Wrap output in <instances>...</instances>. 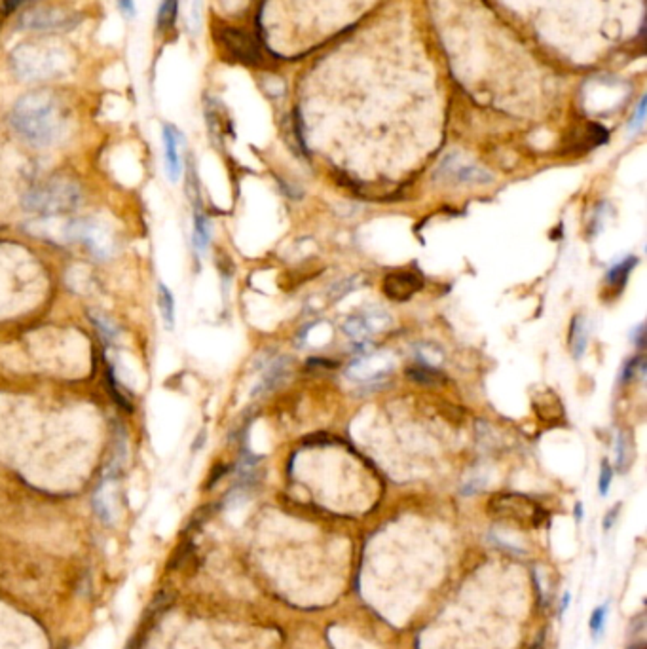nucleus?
I'll return each instance as SVG.
<instances>
[{"label": "nucleus", "instance_id": "f257e3e1", "mask_svg": "<svg viewBox=\"0 0 647 649\" xmlns=\"http://www.w3.org/2000/svg\"><path fill=\"white\" fill-rule=\"evenodd\" d=\"M12 127L35 146H50L63 135L67 114L63 103L48 92L25 95L14 104L10 114Z\"/></svg>", "mask_w": 647, "mask_h": 649}, {"label": "nucleus", "instance_id": "f03ea898", "mask_svg": "<svg viewBox=\"0 0 647 649\" xmlns=\"http://www.w3.org/2000/svg\"><path fill=\"white\" fill-rule=\"evenodd\" d=\"M80 188L69 181H50L29 190L23 198L25 211L35 215H59L80 205Z\"/></svg>", "mask_w": 647, "mask_h": 649}, {"label": "nucleus", "instance_id": "7ed1b4c3", "mask_svg": "<svg viewBox=\"0 0 647 649\" xmlns=\"http://www.w3.org/2000/svg\"><path fill=\"white\" fill-rule=\"evenodd\" d=\"M10 63L19 78L48 80V78H55L59 73H63L67 59H65L63 52H58L52 48L19 46L14 50Z\"/></svg>", "mask_w": 647, "mask_h": 649}, {"label": "nucleus", "instance_id": "20e7f679", "mask_svg": "<svg viewBox=\"0 0 647 649\" xmlns=\"http://www.w3.org/2000/svg\"><path fill=\"white\" fill-rule=\"evenodd\" d=\"M67 237L70 240H80L93 257L97 259H109L116 251L114 234L101 220L80 219L70 222L67 226Z\"/></svg>", "mask_w": 647, "mask_h": 649}, {"label": "nucleus", "instance_id": "39448f33", "mask_svg": "<svg viewBox=\"0 0 647 649\" xmlns=\"http://www.w3.org/2000/svg\"><path fill=\"white\" fill-rule=\"evenodd\" d=\"M490 511L496 517L513 518L516 522L526 524L532 522L533 526H539L543 522L545 511L538 503H533L530 498L520 494H501L492 498L490 501Z\"/></svg>", "mask_w": 647, "mask_h": 649}, {"label": "nucleus", "instance_id": "423d86ee", "mask_svg": "<svg viewBox=\"0 0 647 649\" xmlns=\"http://www.w3.org/2000/svg\"><path fill=\"white\" fill-rule=\"evenodd\" d=\"M80 23L76 14L65 12L61 8H33L21 14L19 27L27 31H42V33H55V31H70Z\"/></svg>", "mask_w": 647, "mask_h": 649}, {"label": "nucleus", "instance_id": "0eeeda50", "mask_svg": "<svg viewBox=\"0 0 647 649\" xmlns=\"http://www.w3.org/2000/svg\"><path fill=\"white\" fill-rule=\"evenodd\" d=\"M393 367H395V361L390 351H370V353H363L351 363L348 368V378L357 384H374L391 374Z\"/></svg>", "mask_w": 647, "mask_h": 649}, {"label": "nucleus", "instance_id": "6e6552de", "mask_svg": "<svg viewBox=\"0 0 647 649\" xmlns=\"http://www.w3.org/2000/svg\"><path fill=\"white\" fill-rule=\"evenodd\" d=\"M217 41L232 58H235L241 63L258 65L262 59L257 41L245 31L235 29V27H220L217 31Z\"/></svg>", "mask_w": 647, "mask_h": 649}, {"label": "nucleus", "instance_id": "1a4fd4ad", "mask_svg": "<svg viewBox=\"0 0 647 649\" xmlns=\"http://www.w3.org/2000/svg\"><path fill=\"white\" fill-rule=\"evenodd\" d=\"M391 317L382 310H373L367 311V313H361V316H351L348 317L342 325L344 328V333L350 336V338L357 340V342H363V340H367L368 336H373V334L380 333V331H384V328L390 327Z\"/></svg>", "mask_w": 647, "mask_h": 649}, {"label": "nucleus", "instance_id": "9d476101", "mask_svg": "<svg viewBox=\"0 0 647 649\" xmlns=\"http://www.w3.org/2000/svg\"><path fill=\"white\" fill-rule=\"evenodd\" d=\"M439 175L442 177L452 178V181H458V183H476V184H484V183H492V175L481 167L473 166V163H467L464 161L459 156L452 154L447 156L444 161L439 167Z\"/></svg>", "mask_w": 647, "mask_h": 649}, {"label": "nucleus", "instance_id": "9b49d317", "mask_svg": "<svg viewBox=\"0 0 647 649\" xmlns=\"http://www.w3.org/2000/svg\"><path fill=\"white\" fill-rule=\"evenodd\" d=\"M161 141H164V161H166V175L171 183H177L183 173V160L178 152V144L183 141V135L173 124H166L161 129Z\"/></svg>", "mask_w": 647, "mask_h": 649}, {"label": "nucleus", "instance_id": "f8f14e48", "mask_svg": "<svg viewBox=\"0 0 647 649\" xmlns=\"http://www.w3.org/2000/svg\"><path fill=\"white\" fill-rule=\"evenodd\" d=\"M419 289H422V279L410 272H395L385 276L384 279V293L391 300H407Z\"/></svg>", "mask_w": 647, "mask_h": 649}, {"label": "nucleus", "instance_id": "ddd939ff", "mask_svg": "<svg viewBox=\"0 0 647 649\" xmlns=\"http://www.w3.org/2000/svg\"><path fill=\"white\" fill-rule=\"evenodd\" d=\"M291 372V361L283 357V359H277L266 368V372H264L262 380L258 382V385L252 391V395H264V393H269V391H274L275 387H279L283 382L287 380Z\"/></svg>", "mask_w": 647, "mask_h": 649}, {"label": "nucleus", "instance_id": "4468645a", "mask_svg": "<svg viewBox=\"0 0 647 649\" xmlns=\"http://www.w3.org/2000/svg\"><path fill=\"white\" fill-rule=\"evenodd\" d=\"M407 376L412 380L414 384L419 385H441L447 382V376L442 374V370L431 367V365H424V363H418V365L408 368Z\"/></svg>", "mask_w": 647, "mask_h": 649}, {"label": "nucleus", "instance_id": "2eb2a0df", "mask_svg": "<svg viewBox=\"0 0 647 649\" xmlns=\"http://www.w3.org/2000/svg\"><path fill=\"white\" fill-rule=\"evenodd\" d=\"M636 264H638V259H636V257H626V259L621 260L619 264L613 266L611 270L607 272V287L615 289V291H621V289L626 285V279H629L630 272L636 268Z\"/></svg>", "mask_w": 647, "mask_h": 649}, {"label": "nucleus", "instance_id": "dca6fc26", "mask_svg": "<svg viewBox=\"0 0 647 649\" xmlns=\"http://www.w3.org/2000/svg\"><path fill=\"white\" fill-rule=\"evenodd\" d=\"M178 18V0H161L158 18H156V29L160 35L169 33L175 27Z\"/></svg>", "mask_w": 647, "mask_h": 649}, {"label": "nucleus", "instance_id": "f3484780", "mask_svg": "<svg viewBox=\"0 0 647 649\" xmlns=\"http://www.w3.org/2000/svg\"><path fill=\"white\" fill-rule=\"evenodd\" d=\"M192 240H194L196 251L201 254L205 253L207 245L211 242V225L200 209H196L194 213V236H192Z\"/></svg>", "mask_w": 647, "mask_h": 649}, {"label": "nucleus", "instance_id": "a211bd4d", "mask_svg": "<svg viewBox=\"0 0 647 649\" xmlns=\"http://www.w3.org/2000/svg\"><path fill=\"white\" fill-rule=\"evenodd\" d=\"M587 323L583 316H575L572 319V327H570V345H572L573 355L581 357L583 351L587 350Z\"/></svg>", "mask_w": 647, "mask_h": 649}, {"label": "nucleus", "instance_id": "6ab92c4d", "mask_svg": "<svg viewBox=\"0 0 647 649\" xmlns=\"http://www.w3.org/2000/svg\"><path fill=\"white\" fill-rule=\"evenodd\" d=\"M158 308H160V316L164 319V325L167 328L175 327V299H173V293L164 283L158 285Z\"/></svg>", "mask_w": 647, "mask_h": 649}, {"label": "nucleus", "instance_id": "aec40b11", "mask_svg": "<svg viewBox=\"0 0 647 649\" xmlns=\"http://www.w3.org/2000/svg\"><path fill=\"white\" fill-rule=\"evenodd\" d=\"M630 461H632V443H630L629 435L621 431L615 439V466H617V471H626Z\"/></svg>", "mask_w": 647, "mask_h": 649}, {"label": "nucleus", "instance_id": "412c9836", "mask_svg": "<svg viewBox=\"0 0 647 649\" xmlns=\"http://www.w3.org/2000/svg\"><path fill=\"white\" fill-rule=\"evenodd\" d=\"M92 321H93V325L97 327L99 333L103 334V338L107 340V342H114V338L118 336V328H116L114 325L107 319V317L93 313Z\"/></svg>", "mask_w": 647, "mask_h": 649}, {"label": "nucleus", "instance_id": "4be33fe9", "mask_svg": "<svg viewBox=\"0 0 647 649\" xmlns=\"http://www.w3.org/2000/svg\"><path fill=\"white\" fill-rule=\"evenodd\" d=\"M606 617H607V606H600V608L594 609V613L590 617V631H592V636L598 638L604 632V625H606Z\"/></svg>", "mask_w": 647, "mask_h": 649}, {"label": "nucleus", "instance_id": "5701e85b", "mask_svg": "<svg viewBox=\"0 0 647 649\" xmlns=\"http://www.w3.org/2000/svg\"><path fill=\"white\" fill-rule=\"evenodd\" d=\"M646 95L640 99V103H638V109H636V114L630 118L629 124V133H636L640 132L641 126H643V118H646Z\"/></svg>", "mask_w": 647, "mask_h": 649}, {"label": "nucleus", "instance_id": "b1692460", "mask_svg": "<svg viewBox=\"0 0 647 649\" xmlns=\"http://www.w3.org/2000/svg\"><path fill=\"white\" fill-rule=\"evenodd\" d=\"M611 467H609V463L604 460L600 467V478H598V492H600V495H607V490H609V484H611Z\"/></svg>", "mask_w": 647, "mask_h": 649}, {"label": "nucleus", "instance_id": "393cba45", "mask_svg": "<svg viewBox=\"0 0 647 649\" xmlns=\"http://www.w3.org/2000/svg\"><path fill=\"white\" fill-rule=\"evenodd\" d=\"M118 8H120V12L126 16V18H135V0H118Z\"/></svg>", "mask_w": 647, "mask_h": 649}, {"label": "nucleus", "instance_id": "a878e982", "mask_svg": "<svg viewBox=\"0 0 647 649\" xmlns=\"http://www.w3.org/2000/svg\"><path fill=\"white\" fill-rule=\"evenodd\" d=\"M643 333H646V327H643V325H638V327L630 333V338H632V342H634L636 345L643 344V338H646V334Z\"/></svg>", "mask_w": 647, "mask_h": 649}, {"label": "nucleus", "instance_id": "bb28decb", "mask_svg": "<svg viewBox=\"0 0 647 649\" xmlns=\"http://www.w3.org/2000/svg\"><path fill=\"white\" fill-rule=\"evenodd\" d=\"M617 515H619V507H613L611 511L607 513L606 524H604V526H606V530L611 528V526H613V520H615V518H617Z\"/></svg>", "mask_w": 647, "mask_h": 649}, {"label": "nucleus", "instance_id": "cd10ccee", "mask_svg": "<svg viewBox=\"0 0 647 649\" xmlns=\"http://www.w3.org/2000/svg\"><path fill=\"white\" fill-rule=\"evenodd\" d=\"M570 598H572V594H570V592H566V594H564V598H562V611H566V608L570 606Z\"/></svg>", "mask_w": 647, "mask_h": 649}, {"label": "nucleus", "instance_id": "c85d7f7f", "mask_svg": "<svg viewBox=\"0 0 647 649\" xmlns=\"http://www.w3.org/2000/svg\"><path fill=\"white\" fill-rule=\"evenodd\" d=\"M575 513H577V520H581V505H577Z\"/></svg>", "mask_w": 647, "mask_h": 649}, {"label": "nucleus", "instance_id": "c756f323", "mask_svg": "<svg viewBox=\"0 0 647 649\" xmlns=\"http://www.w3.org/2000/svg\"><path fill=\"white\" fill-rule=\"evenodd\" d=\"M632 649H646V645L641 643V645H636V648H632Z\"/></svg>", "mask_w": 647, "mask_h": 649}, {"label": "nucleus", "instance_id": "7c9ffc66", "mask_svg": "<svg viewBox=\"0 0 647 649\" xmlns=\"http://www.w3.org/2000/svg\"><path fill=\"white\" fill-rule=\"evenodd\" d=\"M63 649H67V648H63Z\"/></svg>", "mask_w": 647, "mask_h": 649}]
</instances>
